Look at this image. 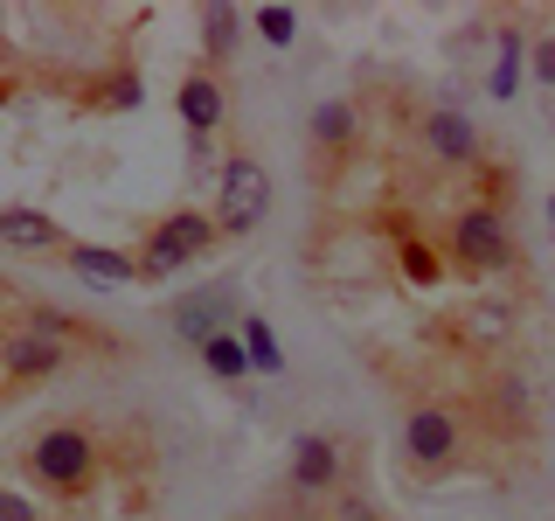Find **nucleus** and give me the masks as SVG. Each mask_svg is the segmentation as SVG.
I'll list each match as a JSON object with an SVG mask.
<instances>
[{
  "mask_svg": "<svg viewBox=\"0 0 555 521\" xmlns=\"http://www.w3.org/2000/svg\"><path fill=\"white\" fill-rule=\"evenodd\" d=\"M520 69H528V42L507 28L500 35V56H493V69H486V91H493L500 104H514L520 98Z\"/></svg>",
  "mask_w": 555,
  "mask_h": 521,
  "instance_id": "2eb2a0df",
  "label": "nucleus"
},
{
  "mask_svg": "<svg viewBox=\"0 0 555 521\" xmlns=\"http://www.w3.org/2000/svg\"><path fill=\"white\" fill-rule=\"evenodd\" d=\"M63 361H69V347H63V320H56V313H42L35 327H22V334H8V347H0V369H8L14 382L56 376Z\"/></svg>",
  "mask_w": 555,
  "mask_h": 521,
  "instance_id": "0eeeda50",
  "label": "nucleus"
},
{
  "mask_svg": "<svg viewBox=\"0 0 555 521\" xmlns=\"http://www.w3.org/2000/svg\"><path fill=\"white\" fill-rule=\"evenodd\" d=\"M173 112H181L188 139H208L222 126V77H216V69H188L181 91H173Z\"/></svg>",
  "mask_w": 555,
  "mask_h": 521,
  "instance_id": "9d476101",
  "label": "nucleus"
},
{
  "mask_svg": "<svg viewBox=\"0 0 555 521\" xmlns=\"http://www.w3.org/2000/svg\"><path fill=\"white\" fill-rule=\"evenodd\" d=\"M28 473L42 486H56V494H77V486L98 473V439L83 424H49L42 439L28 445Z\"/></svg>",
  "mask_w": 555,
  "mask_h": 521,
  "instance_id": "20e7f679",
  "label": "nucleus"
},
{
  "mask_svg": "<svg viewBox=\"0 0 555 521\" xmlns=\"http://www.w3.org/2000/svg\"><path fill=\"white\" fill-rule=\"evenodd\" d=\"M216 230L222 237H250L257 223L271 216V174L264 161H250V153H236V161H222V181H216Z\"/></svg>",
  "mask_w": 555,
  "mask_h": 521,
  "instance_id": "f03ea898",
  "label": "nucleus"
},
{
  "mask_svg": "<svg viewBox=\"0 0 555 521\" xmlns=\"http://www.w3.org/2000/svg\"><path fill=\"white\" fill-rule=\"evenodd\" d=\"M216 216H202V208H173V216H160V230L146 237V251H139V278H167L181 265H195V257L216 251Z\"/></svg>",
  "mask_w": 555,
  "mask_h": 521,
  "instance_id": "7ed1b4c3",
  "label": "nucleus"
},
{
  "mask_svg": "<svg viewBox=\"0 0 555 521\" xmlns=\"http://www.w3.org/2000/svg\"><path fill=\"white\" fill-rule=\"evenodd\" d=\"M236 320H243V300H236L230 278H208L202 292H181V300L167 306V327H173L188 347H202L208 334H230Z\"/></svg>",
  "mask_w": 555,
  "mask_h": 521,
  "instance_id": "39448f33",
  "label": "nucleus"
},
{
  "mask_svg": "<svg viewBox=\"0 0 555 521\" xmlns=\"http://www.w3.org/2000/svg\"><path fill=\"white\" fill-rule=\"evenodd\" d=\"M403 271L416 278V285H430V278H438V257H430L424 243H403Z\"/></svg>",
  "mask_w": 555,
  "mask_h": 521,
  "instance_id": "aec40b11",
  "label": "nucleus"
},
{
  "mask_svg": "<svg viewBox=\"0 0 555 521\" xmlns=\"http://www.w3.org/2000/svg\"><path fill=\"white\" fill-rule=\"evenodd\" d=\"M306 139H312V153L354 147V104H347V98H320V104H312V118H306Z\"/></svg>",
  "mask_w": 555,
  "mask_h": 521,
  "instance_id": "f8f14e48",
  "label": "nucleus"
},
{
  "mask_svg": "<svg viewBox=\"0 0 555 521\" xmlns=\"http://www.w3.org/2000/svg\"><path fill=\"white\" fill-rule=\"evenodd\" d=\"M0 243H14V251H56L63 230L42 208H0Z\"/></svg>",
  "mask_w": 555,
  "mask_h": 521,
  "instance_id": "ddd939ff",
  "label": "nucleus"
},
{
  "mask_svg": "<svg viewBox=\"0 0 555 521\" xmlns=\"http://www.w3.org/2000/svg\"><path fill=\"white\" fill-rule=\"evenodd\" d=\"M528 69L555 91V35H534V42H528Z\"/></svg>",
  "mask_w": 555,
  "mask_h": 521,
  "instance_id": "6ab92c4d",
  "label": "nucleus"
},
{
  "mask_svg": "<svg viewBox=\"0 0 555 521\" xmlns=\"http://www.w3.org/2000/svg\"><path fill=\"white\" fill-rule=\"evenodd\" d=\"M451 257H459L465 271H514L520 251H514V216L500 202H465L459 216H451Z\"/></svg>",
  "mask_w": 555,
  "mask_h": 521,
  "instance_id": "f257e3e1",
  "label": "nucleus"
},
{
  "mask_svg": "<svg viewBox=\"0 0 555 521\" xmlns=\"http://www.w3.org/2000/svg\"><path fill=\"white\" fill-rule=\"evenodd\" d=\"M0 521H42V514H35L22 494H8V486H0Z\"/></svg>",
  "mask_w": 555,
  "mask_h": 521,
  "instance_id": "4be33fe9",
  "label": "nucleus"
},
{
  "mask_svg": "<svg viewBox=\"0 0 555 521\" xmlns=\"http://www.w3.org/2000/svg\"><path fill=\"white\" fill-rule=\"evenodd\" d=\"M548 230H555V195H548Z\"/></svg>",
  "mask_w": 555,
  "mask_h": 521,
  "instance_id": "5701e85b",
  "label": "nucleus"
},
{
  "mask_svg": "<svg viewBox=\"0 0 555 521\" xmlns=\"http://www.w3.org/2000/svg\"><path fill=\"white\" fill-rule=\"evenodd\" d=\"M195 355H202V369L216 376V382H250V355H243L236 327H230V334H208V341L195 347Z\"/></svg>",
  "mask_w": 555,
  "mask_h": 521,
  "instance_id": "dca6fc26",
  "label": "nucleus"
},
{
  "mask_svg": "<svg viewBox=\"0 0 555 521\" xmlns=\"http://www.w3.org/2000/svg\"><path fill=\"white\" fill-rule=\"evenodd\" d=\"M243 14L236 8H202V35H208V56H230V35Z\"/></svg>",
  "mask_w": 555,
  "mask_h": 521,
  "instance_id": "a211bd4d",
  "label": "nucleus"
},
{
  "mask_svg": "<svg viewBox=\"0 0 555 521\" xmlns=\"http://www.w3.org/2000/svg\"><path fill=\"white\" fill-rule=\"evenodd\" d=\"M334 521H375V508L361 494H334Z\"/></svg>",
  "mask_w": 555,
  "mask_h": 521,
  "instance_id": "412c9836",
  "label": "nucleus"
},
{
  "mask_svg": "<svg viewBox=\"0 0 555 521\" xmlns=\"http://www.w3.org/2000/svg\"><path fill=\"white\" fill-rule=\"evenodd\" d=\"M292 494H340V439L334 431H299L292 439Z\"/></svg>",
  "mask_w": 555,
  "mask_h": 521,
  "instance_id": "6e6552de",
  "label": "nucleus"
},
{
  "mask_svg": "<svg viewBox=\"0 0 555 521\" xmlns=\"http://www.w3.org/2000/svg\"><path fill=\"white\" fill-rule=\"evenodd\" d=\"M250 28L264 35L271 49H292V42H299V14H292V8H257V14H250Z\"/></svg>",
  "mask_w": 555,
  "mask_h": 521,
  "instance_id": "f3484780",
  "label": "nucleus"
},
{
  "mask_svg": "<svg viewBox=\"0 0 555 521\" xmlns=\"http://www.w3.org/2000/svg\"><path fill=\"white\" fill-rule=\"evenodd\" d=\"M424 153L430 161H444V167H479V126L459 112V104H430L424 112Z\"/></svg>",
  "mask_w": 555,
  "mask_h": 521,
  "instance_id": "1a4fd4ad",
  "label": "nucleus"
},
{
  "mask_svg": "<svg viewBox=\"0 0 555 521\" xmlns=\"http://www.w3.org/2000/svg\"><path fill=\"white\" fill-rule=\"evenodd\" d=\"M69 271L83 278V285H132L139 278V251H104V243H63Z\"/></svg>",
  "mask_w": 555,
  "mask_h": 521,
  "instance_id": "9b49d317",
  "label": "nucleus"
},
{
  "mask_svg": "<svg viewBox=\"0 0 555 521\" xmlns=\"http://www.w3.org/2000/svg\"><path fill=\"white\" fill-rule=\"evenodd\" d=\"M459 445H465L459 410H444V404H416V410L403 417V452H410L416 473H444V466H459Z\"/></svg>",
  "mask_w": 555,
  "mask_h": 521,
  "instance_id": "423d86ee",
  "label": "nucleus"
},
{
  "mask_svg": "<svg viewBox=\"0 0 555 521\" xmlns=\"http://www.w3.org/2000/svg\"><path fill=\"white\" fill-rule=\"evenodd\" d=\"M236 341H243V355H250V376H285V347H278L264 313H243V320H236Z\"/></svg>",
  "mask_w": 555,
  "mask_h": 521,
  "instance_id": "4468645a",
  "label": "nucleus"
}]
</instances>
